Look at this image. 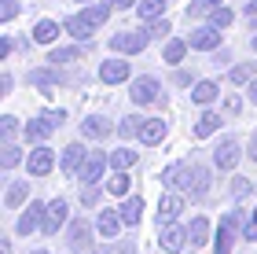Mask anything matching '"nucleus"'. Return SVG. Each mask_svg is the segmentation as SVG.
Listing matches in <instances>:
<instances>
[{"label": "nucleus", "instance_id": "obj_1", "mask_svg": "<svg viewBox=\"0 0 257 254\" xmlns=\"http://www.w3.org/2000/svg\"><path fill=\"white\" fill-rule=\"evenodd\" d=\"M162 181H166V188H177V192H184L191 199V195H195V181H198V166L177 162V166H169L166 173H162Z\"/></svg>", "mask_w": 257, "mask_h": 254}, {"label": "nucleus", "instance_id": "obj_2", "mask_svg": "<svg viewBox=\"0 0 257 254\" xmlns=\"http://www.w3.org/2000/svg\"><path fill=\"white\" fill-rule=\"evenodd\" d=\"M147 41H151L147 30H118L110 37V52L114 55H136V52L147 48Z\"/></svg>", "mask_w": 257, "mask_h": 254}, {"label": "nucleus", "instance_id": "obj_3", "mask_svg": "<svg viewBox=\"0 0 257 254\" xmlns=\"http://www.w3.org/2000/svg\"><path fill=\"white\" fill-rule=\"evenodd\" d=\"M239 225H242V214L239 210H231V214L220 217V228H217V239H213V254H231Z\"/></svg>", "mask_w": 257, "mask_h": 254}, {"label": "nucleus", "instance_id": "obj_4", "mask_svg": "<svg viewBox=\"0 0 257 254\" xmlns=\"http://www.w3.org/2000/svg\"><path fill=\"white\" fill-rule=\"evenodd\" d=\"M133 103H140V107H147V103H158L162 100V81L158 77H151V74H144V77H136L133 81Z\"/></svg>", "mask_w": 257, "mask_h": 254}, {"label": "nucleus", "instance_id": "obj_5", "mask_svg": "<svg viewBox=\"0 0 257 254\" xmlns=\"http://www.w3.org/2000/svg\"><path fill=\"white\" fill-rule=\"evenodd\" d=\"M239 158H242L239 140H235V136H224V140L217 144V151H213V166H217V170H235Z\"/></svg>", "mask_w": 257, "mask_h": 254}, {"label": "nucleus", "instance_id": "obj_6", "mask_svg": "<svg viewBox=\"0 0 257 254\" xmlns=\"http://www.w3.org/2000/svg\"><path fill=\"white\" fill-rule=\"evenodd\" d=\"M66 217H70V206H66V199H52L48 206H44V236H55L59 228L66 225Z\"/></svg>", "mask_w": 257, "mask_h": 254}, {"label": "nucleus", "instance_id": "obj_7", "mask_svg": "<svg viewBox=\"0 0 257 254\" xmlns=\"http://www.w3.org/2000/svg\"><path fill=\"white\" fill-rule=\"evenodd\" d=\"M188 44L195 52H217L220 48V30L213 26V22H206V26H198V30H191V37H188Z\"/></svg>", "mask_w": 257, "mask_h": 254}, {"label": "nucleus", "instance_id": "obj_8", "mask_svg": "<svg viewBox=\"0 0 257 254\" xmlns=\"http://www.w3.org/2000/svg\"><path fill=\"white\" fill-rule=\"evenodd\" d=\"M158 243H162V250H166V254H180L184 247L191 243V236H188V228H180V225H162Z\"/></svg>", "mask_w": 257, "mask_h": 254}, {"label": "nucleus", "instance_id": "obj_9", "mask_svg": "<svg viewBox=\"0 0 257 254\" xmlns=\"http://www.w3.org/2000/svg\"><path fill=\"white\" fill-rule=\"evenodd\" d=\"M114 133V122L107 118V114H88L85 122H81V136L85 140H103V136Z\"/></svg>", "mask_w": 257, "mask_h": 254}, {"label": "nucleus", "instance_id": "obj_10", "mask_svg": "<svg viewBox=\"0 0 257 254\" xmlns=\"http://www.w3.org/2000/svg\"><path fill=\"white\" fill-rule=\"evenodd\" d=\"M107 166H110V155L88 151V158H85V166H81L77 177L85 181V184H96V181H103V170H107Z\"/></svg>", "mask_w": 257, "mask_h": 254}, {"label": "nucleus", "instance_id": "obj_11", "mask_svg": "<svg viewBox=\"0 0 257 254\" xmlns=\"http://www.w3.org/2000/svg\"><path fill=\"white\" fill-rule=\"evenodd\" d=\"M128 74H133V66H128L125 59H107L99 66V81H107V85H121V81H128Z\"/></svg>", "mask_w": 257, "mask_h": 254}, {"label": "nucleus", "instance_id": "obj_12", "mask_svg": "<svg viewBox=\"0 0 257 254\" xmlns=\"http://www.w3.org/2000/svg\"><path fill=\"white\" fill-rule=\"evenodd\" d=\"M180 210H184V192H166L158 199V221L162 225H173V217H180Z\"/></svg>", "mask_w": 257, "mask_h": 254}, {"label": "nucleus", "instance_id": "obj_13", "mask_svg": "<svg viewBox=\"0 0 257 254\" xmlns=\"http://www.w3.org/2000/svg\"><path fill=\"white\" fill-rule=\"evenodd\" d=\"M26 166H30L33 177H44V173H52V166H55V151L52 147H37V151H30Z\"/></svg>", "mask_w": 257, "mask_h": 254}, {"label": "nucleus", "instance_id": "obj_14", "mask_svg": "<svg viewBox=\"0 0 257 254\" xmlns=\"http://www.w3.org/2000/svg\"><path fill=\"white\" fill-rule=\"evenodd\" d=\"M44 206H48V203H30L26 206V214L19 217V236H30L33 228L44 225Z\"/></svg>", "mask_w": 257, "mask_h": 254}, {"label": "nucleus", "instance_id": "obj_15", "mask_svg": "<svg viewBox=\"0 0 257 254\" xmlns=\"http://www.w3.org/2000/svg\"><path fill=\"white\" fill-rule=\"evenodd\" d=\"M85 158H88V151L81 144H70V147H63V173L66 177H74V173H81V166H85Z\"/></svg>", "mask_w": 257, "mask_h": 254}, {"label": "nucleus", "instance_id": "obj_16", "mask_svg": "<svg viewBox=\"0 0 257 254\" xmlns=\"http://www.w3.org/2000/svg\"><path fill=\"white\" fill-rule=\"evenodd\" d=\"M166 118H144V129H140V140H144L147 147H155V144H162L166 140Z\"/></svg>", "mask_w": 257, "mask_h": 254}, {"label": "nucleus", "instance_id": "obj_17", "mask_svg": "<svg viewBox=\"0 0 257 254\" xmlns=\"http://www.w3.org/2000/svg\"><path fill=\"white\" fill-rule=\"evenodd\" d=\"M63 30L70 33V37H74V41H81V44H92V30H96V26H92V22L85 19V15H70L66 22H63Z\"/></svg>", "mask_w": 257, "mask_h": 254}, {"label": "nucleus", "instance_id": "obj_18", "mask_svg": "<svg viewBox=\"0 0 257 254\" xmlns=\"http://www.w3.org/2000/svg\"><path fill=\"white\" fill-rule=\"evenodd\" d=\"M81 55H85V44H63V48H52L48 52V63L52 66H63V63H77L81 59Z\"/></svg>", "mask_w": 257, "mask_h": 254}, {"label": "nucleus", "instance_id": "obj_19", "mask_svg": "<svg viewBox=\"0 0 257 254\" xmlns=\"http://www.w3.org/2000/svg\"><path fill=\"white\" fill-rule=\"evenodd\" d=\"M121 210H103L99 214V221H96V228H99V232L103 236H107V239H118V232H121Z\"/></svg>", "mask_w": 257, "mask_h": 254}, {"label": "nucleus", "instance_id": "obj_20", "mask_svg": "<svg viewBox=\"0 0 257 254\" xmlns=\"http://www.w3.org/2000/svg\"><path fill=\"white\" fill-rule=\"evenodd\" d=\"M88 239H92V228H88V221H74V225H70V232H66V243H70V250H88Z\"/></svg>", "mask_w": 257, "mask_h": 254}, {"label": "nucleus", "instance_id": "obj_21", "mask_svg": "<svg viewBox=\"0 0 257 254\" xmlns=\"http://www.w3.org/2000/svg\"><path fill=\"white\" fill-rule=\"evenodd\" d=\"M55 37H59V22L55 19H41L37 26H33V41L37 44H55Z\"/></svg>", "mask_w": 257, "mask_h": 254}, {"label": "nucleus", "instance_id": "obj_22", "mask_svg": "<svg viewBox=\"0 0 257 254\" xmlns=\"http://www.w3.org/2000/svg\"><path fill=\"white\" fill-rule=\"evenodd\" d=\"M118 210H121V221L125 225H140V217H144V203H140L136 195H125Z\"/></svg>", "mask_w": 257, "mask_h": 254}, {"label": "nucleus", "instance_id": "obj_23", "mask_svg": "<svg viewBox=\"0 0 257 254\" xmlns=\"http://www.w3.org/2000/svg\"><path fill=\"white\" fill-rule=\"evenodd\" d=\"M55 129V125L48 122V118H44V114H41V118H33V122H26V140H33V144H41V140H48V133Z\"/></svg>", "mask_w": 257, "mask_h": 254}, {"label": "nucleus", "instance_id": "obj_24", "mask_svg": "<svg viewBox=\"0 0 257 254\" xmlns=\"http://www.w3.org/2000/svg\"><path fill=\"white\" fill-rule=\"evenodd\" d=\"M188 48H191V44L188 41H166V48H162V59H166L169 66H177V63H184V55H188Z\"/></svg>", "mask_w": 257, "mask_h": 254}, {"label": "nucleus", "instance_id": "obj_25", "mask_svg": "<svg viewBox=\"0 0 257 254\" xmlns=\"http://www.w3.org/2000/svg\"><path fill=\"white\" fill-rule=\"evenodd\" d=\"M166 8H169V0H140L136 11H140V19L151 22V19H162L166 15Z\"/></svg>", "mask_w": 257, "mask_h": 254}, {"label": "nucleus", "instance_id": "obj_26", "mask_svg": "<svg viewBox=\"0 0 257 254\" xmlns=\"http://www.w3.org/2000/svg\"><path fill=\"white\" fill-rule=\"evenodd\" d=\"M191 100L198 103V107L213 103V100H217V81H195V85H191Z\"/></svg>", "mask_w": 257, "mask_h": 254}, {"label": "nucleus", "instance_id": "obj_27", "mask_svg": "<svg viewBox=\"0 0 257 254\" xmlns=\"http://www.w3.org/2000/svg\"><path fill=\"white\" fill-rule=\"evenodd\" d=\"M220 122H224V118H220V114H213V111H206L202 118L195 122V136H213V133L220 129Z\"/></svg>", "mask_w": 257, "mask_h": 254}, {"label": "nucleus", "instance_id": "obj_28", "mask_svg": "<svg viewBox=\"0 0 257 254\" xmlns=\"http://www.w3.org/2000/svg\"><path fill=\"white\" fill-rule=\"evenodd\" d=\"M110 11H114V8H110V0H107V4H88L85 11H81V15H85L92 26H103V22L110 19Z\"/></svg>", "mask_w": 257, "mask_h": 254}, {"label": "nucleus", "instance_id": "obj_29", "mask_svg": "<svg viewBox=\"0 0 257 254\" xmlns=\"http://www.w3.org/2000/svg\"><path fill=\"white\" fill-rule=\"evenodd\" d=\"M188 236H191L195 247H206V239H209V221H206V217H195V221L188 225Z\"/></svg>", "mask_w": 257, "mask_h": 254}, {"label": "nucleus", "instance_id": "obj_30", "mask_svg": "<svg viewBox=\"0 0 257 254\" xmlns=\"http://www.w3.org/2000/svg\"><path fill=\"white\" fill-rule=\"evenodd\" d=\"M26 195H30V181H15V184H11V188H8V206H11V210H15V206H22V203H26Z\"/></svg>", "mask_w": 257, "mask_h": 254}, {"label": "nucleus", "instance_id": "obj_31", "mask_svg": "<svg viewBox=\"0 0 257 254\" xmlns=\"http://www.w3.org/2000/svg\"><path fill=\"white\" fill-rule=\"evenodd\" d=\"M136 151H128V147H118V151H110V166L114 170H128V166H136Z\"/></svg>", "mask_w": 257, "mask_h": 254}, {"label": "nucleus", "instance_id": "obj_32", "mask_svg": "<svg viewBox=\"0 0 257 254\" xmlns=\"http://www.w3.org/2000/svg\"><path fill=\"white\" fill-rule=\"evenodd\" d=\"M140 129H144V118H140V114H128V118L118 122V136H140Z\"/></svg>", "mask_w": 257, "mask_h": 254}, {"label": "nucleus", "instance_id": "obj_33", "mask_svg": "<svg viewBox=\"0 0 257 254\" xmlns=\"http://www.w3.org/2000/svg\"><path fill=\"white\" fill-rule=\"evenodd\" d=\"M107 188H110V195H121V199H125V195H128V173L114 170V177L107 181Z\"/></svg>", "mask_w": 257, "mask_h": 254}, {"label": "nucleus", "instance_id": "obj_34", "mask_svg": "<svg viewBox=\"0 0 257 254\" xmlns=\"http://www.w3.org/2000/svg\"><path fill=\"white\" fill-rule=\"evenodd\" d=\"M213 8H220V0H191V4H188V15H191V19H202V15H209Z\"/></svg>", "mask_w": 257, "mask_h": 254}, {"label": "nucleus", "instance_id": "obj_35", "mask_svg": "<svg viewBox=\"0 0 257 254\" xmlns=\"http://www.w3.org/2000/svg\"><path fill=\"white\" fill-rule=\"evenodd\" d=\"M19 162H22V151H19V147L11 144V140H4V155H0V166L11 170V166H19Z\"/></svg>", "mask_w": 257, "mask_h": 254}, {"label": "nucleus", "instance_id": "obj_36", "mask_svg": "<svg viewBox=\"0 0 257 254\" xmlns=\"http://www.w3.org/2000/svg\"><path fill=\"white\" fill-rule=\"evenodd\" d=\"M231 19H235V11H231V8H213V11H209V22H213L217 30L231 26Z\"/></svg>", "mask_w": 257, "mask_h": 254}, {"label": "nucleus", "instance_id": "obj_37", "mask_svg": "<svg viewBox=\"0 0 257 254\" xmlns=\"http://www.w3.org/2000/svg\"><path fill=\"white\" fill-rule=\"evenodd\" d=\"M228 81L231 85H250L253 81V70H250V66H228Z\"/></svg>", "mask_w": 257, "mask_h": 254}, {"label": "nucleus", "instance_id": "obj_38", "mask_svg": "<svg viewBox=\"0 0 257 254\" xmlns=\"http://www.w3.org/2000/svg\"><path fill=\"white\" fill-rule=\"evenodd\" d=\"M144 30L151 33V41H158V37H166V33H169V22L166 19H151V22H144Z\"/></svg>", "mask_w": 257, "mask_h": 254}, {"label": "nucleus", "instance_id": "obj_39", "mask_svg": "<svg viewBox=\"0 0 257 254\" xmlns=\"http://www.w3.org/2000/svg\"><path fill=\"white\" fill-rule=\"evenodd\" d=\"M250 192H253V181H246V177H235V181H231V199H246Z\"/></svg>", "mask_w": 257, "mask_h": 254}, {"label": "nucleus", "instance_id": "obj_40", "mask_svg": "<svg viewBox=\"0 0 257 254\" xmlns=\"http://www.w3.org/2000/svg\"><path fill=\"white\" fill-rule=\"evenodd\" d=\"M15 133H19V118H11V114H8V118H0V136H4V140H11Z\"/></svg>", "mask_w": 257, "mask_h": 254}, {"label": "nucleus", "instance_id": "obj_41", "mask_svg": "<svg viewBox=\"0 0 257 254\" xmlns=\"http://www.w3.org/2000/svg\"><path fill=\"white\" fill-rule=\"evenodd\" d=\"M15 15H19V4H15V0H0V22H11Z\"/></svg>", "mask_w": 257, "mask_h": 254}, {"label": "nucleus", "instance_id": "obj_42", "mask_svg": "<svg viewBox=\"0 0 257 254\" xmlns=\"http://www.w3.org/2000/svg\"><path fill=\"white\" fill-rule=\"evenodd\" d=\"M96 199H99V188H96V184H85V188H81V203L96 206Z\"/></svg>", "mask_w": 257, "mask_h": 254}, {"label": "nucleus", "instance_id": "obj_43", "mask_svg": "<svg viewBox=\"0 0 257 254\" xmlns=\"http://www.w3.org/2000/svg\"><path fill=\"white\" fill-rule=\"evenodd\" d=\"M44 118H48V122L55 125V129H59V125L66 122V111H44Z\"/></svg>", "mask_w": 257, "mask_h": 254}, {"label": "nucleus", "instance_id": "obj_44", "mask_svg": "<svg viewBox=\"0 0 257 254\" xmlns=\"http://www.w3.org/2000/svg\"><path fill=\"white\" fill-rule=\"evenodd\" d=\"M224 111H228V114H239V111H242V100H239V96H228V100H224Z\"/></svg>", "mask_w": 257, "mask_h": 254}, {"label": "nucleus", "instance_id": "obj_45", "mask_svg": "<svg viewBox=\"0 0 257 254\" xmlns=\"http://www.w3.org/2000/svg\"><path fill=\"white\" fill-rule=\"evenodd\" d=\"M11 85H15V77H11V74L4 70V74H0V92L8 96V92H11Z\"/></svg>", "mask_w": 257, "mask_h": 254}, {"label": "nucleus", "instance_id": "obj_46", "mask_svg": "<svg viewBox=\"0 0 257 254\" xmlns=\"http://www.w3.org/2000/svg\"><path fill=\"white\" fill-rule=\"evenodd\" d=\"M140 0H110V8H118V11H125V8H136Z\"/></svg>", "mask_w": 257, "mask_h": 254}, {"label": "nucleus", "instance_id": "obj_47", "mask_svg": "<svg viewBox=\"0 0 257 254\" xmlns=\"http://www.w3.org/2000/svg\"><path fill=\"white\" fill-rule=\"evenodd\" d=\"M177 85H195V77L188 70H177Z\"/></svg>", "mask_w": 257, "mask_h": 254}, {"label": "nucleus", "instance_id": "obj_48", "mask_svg": "<svg viewBox=\"0 0 257 254\" xmlns=\"http://www.w3.org/2000/svg\"><path fill=\"white\" fill-rule=\"evenodd\" d=\"M242 236H246V239H257V221H250V225H242Z\"/></svg>", "mask_w": 257, "mask_h": 254}, {"label": "nucleus", "instance_id": "obj_49", "mask_svg": "<svg viewBox=\"0 0 257 254\" xmlns=\"http://www.w3.org/2000/svg\"><path fill=\"white\" fill-rule=\"evenodd\" d=\"M246 155L257 162V129H253V136H250V147H246Z\"/></svg>", "mask_w": 257, "mask_h": 254}, {"label": "nucleus", "instance_id": "obj_50", "mask_svg": "<svg viewBox=\"0 0 257 254\" xmlns=\"http://www.w3.org/2000/svg\"><path fill=\"white\" fill-rule=\"evenodd\" d=\"M228 63H231V55H228V52H220V48H217V66H228Z\"/></svg>", "mask_w": 257, "mask_h": 254}, {"label": "nucleus", "instance_id": "obj_51", "mask_svg": "<svg viewBox=\"0 0 257 254\" xmlns=\"http://www.w3.org/2000/svg\"><path fill=\"white\" fill-rule=\"evenodd\" d=\"M246 96H250V103H257V81H250V85H246Z\"/></svg>", "mask_w": 257, "mask_h": 254}, {"label": "nucleus", "instance_id": "obj_52", "mask_svg": "<svg viewBox=\"0 0 257 254\" xmlns=\"http://www.w3.org/2000/svg\"><path fill=\"white\" fill-rule=\"evenodd\" d=\"M121 254H136V247H133V239H125V243H121Z\"/></svg>", "mask_w": 257, "mask_h": 254}, {"label": "nucleus", "instance_id": "obj_53", "mask_svg": "<svg viewBox=\"0 0 257 254\" xmlns=\"http://www.w3.org/2000/svg\"><path fill=\"white\" fill-rule=\"evenodd\" d=\"M246 15H257V0H246Z\"/></svg>", "mask_w": 257, "mask_h": 254}, {"label": "nucleus", "instance_id": "obj_54", "mask_svg": "<svg viewBox=\"0 0 257 254\" xmlns=\"http://www.w3.org/2000/svg\"><path fill=\"white\" fill-rule=\"evenodd\" d=\"M0 254H11V243H8V239H4V243H0Z\"/></svg>", "mask_w": 257, "mask_h": 254}, {"label": "nucleus", "instance_id": "obj_55", "mask_svg": "<svg viewBox=\"0 0 257 254\" xmlns=\"http://www.w3.org/2000/svg\"><path fill=\"white\" fill-rule=\"evenodd\" d=\"M88 254H110V250H107V247H92Z\"/></svg>", "mask_w": 257, "mask_h": 254}, {"label": "nucleus", "instance_id": "obj_56", "mask_svg": "<svg viewBox=\"0 0 257 254\" xmlns=\"http://www.w3.org/2000/svg\"><path fill=\"white\" fill-rule=\"evenodd\" d=\"M250 48H253V52H257V33H253V41H250Z\"/></svg>", "mask_w": 257, "mask_h": 254}, {"label": "nucleus", "instance_id": "obj_57", "mask_svg": "<svg viewBox=\"0 0 257 254\" xmlns=\"http://www.w3.org/2000/svg\"><path fill=\"white\" fill-rule=\"evenodd\" d=\"M77 4H92V0H77Z\"/></svg>", "mask_w": 257, "mask_h": 254}, {"label": "nucleus", "instance_id": "obj_58", "mask_svg": "<svg viewBox=\"0 0 257 254\" xmlns=\"http://www.w3.org/2000/svg\"><path fill=\"white\" fill-rule=\"evenodd\" d=\"M33 254H48V250H33Z\"/></svg>", "mask_w": 257, "mask_h": 254}, {"label": "nucleus", "instance_id": "obj_59", "mask_svg": "<svg viewBox=\"0 0 257 254\" xmlns=\"http://www.w3.org/2000/svg\"><path fill=\"white\" fill-rule=\"evenodd\" d=\"M253 221H257V210H253Z\"/></svg>", "mask_w": 257, "mask_h": 254}]
</instances>
